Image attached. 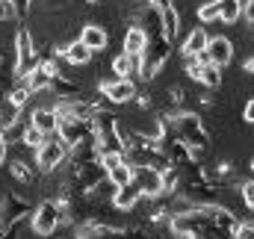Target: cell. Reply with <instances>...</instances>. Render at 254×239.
<instances>
[{
    "instance_id": "6da1fadb",
    "label": "cell",
    "mask_w": 254,
    "mask_h": 239,
    "mask_svg": "<svg viewBox=\"0 0 254 239\" xmlns=\"http://www.w3.org/2000/svg\"><path fill=\"white\" fill-rule=\"evenodd\" d=\"M169 127H172V133L192 151L195 163L210 154V130H207V124H204V119L198 113H178V116L169 119Z\"/></svg>"
},
{
    "instance_id": "7a4b0ae2",
    "label": "cell",
    "mask_w": 254,
    "mask_h": 239,
    "mask_svg": "<svg viewBox=\"0 0 254 239\" xmlns=\"http://www.w3.org/2000/svg\"><path fill=\"white\" fill-rule=\"evenodd\" d=\"M172 45H175V42H169L163 30L148 33V48H145L142 57H139V77H142V80H154V77L163 71V65L172 60Z\"/></svg>"
},
{
    "instance_id": "3957f363",
    "label": "cell",
    "mask_w": 254,
    "mask_h": 239,
    "mask_svg": "<svg viewBox=\"0 0 254 239\" xmlns=\"http://www.w3.org/2000/svg\"><path fill=\"white\" fill-rule=\"evenodd\" d=\"M12 51H15V68H12V77H18V80H24V77L42 62L39 45H36V36H33L30 27H18Z\"/></svg>"
},
{
    "instance_id": "277c9868",
    "label": "cell",
    "mask_w": 254,
    "mask_h": 239,
    "mask_svg": "<svg viewBox=\"0 0 254 239\" xmlns=\"http://www.w3.org/2000/svg\"><path fill=\"white\" fill-rule=\"evenodd\" d=\"M65 222V210L63 201H54V198H45L33 207V216H30V228L36 237H51L60 225Z\"/></svg>"
},
{
    "instance_id": "5b68a950",
    "label": "cell",
    "mask_w": 254,
    "mask_h": 239,
    "mask_svg": "<svg viewBox=\"0 0 254 239\" xmlns=\"http://www.w3.org/2000/svg\"><path fill=\"white\" fill-rule=\"evenodd\" d=\"M68 154H71V148L65 145L60 136H48L45 145L36 151V166H39L42 175H57L68 163Z\"/></svg>"
},
{
    "instance_id": "8992f818",
    "label": "cell",
    "mask_w": 254,
    "mask_h": 239,
    "mask_svg": "<svg viewBox=\"0 0 254 239\" xmlns=\"http://www.w3.org/2000/svg\"><path fill=\"white\" fill-rule=\"evenodd\" d=\"M57 136L63 139L68 148H80L83 142H95V121H92V119H71V116H60Z\"/></svg>"
},
{
    "instance_id": "52a82bcc",
    "label": "cell",
    "mask_w": 254,
    "mask_h": 239,
    "mask_svg": "<svg viewBox=\"0 0 254 239\" xmlns=\"http://www.w3.org/2000/svg\"><path fill=\"white\" fill-rule=\"evenodd\" d=\"M30 213H33V204L21 192H3L0 195V231H6L15 222H24Z\"/></svg>"
},
{
    "instance_id": "ba28073f",
    "label": "cell",
    "mask_w": 254,
    "mask_h": 239,
    "mask_svg": "<svg viewBox=\"0 0 254 239\" xmlns=\"http://www.w3.org/2000/svg\"><path fill=\"white\" fill-rule=\"evenodd\" d=\"M187 74H190L198 86H204V89H210V92H216V89L222 86V68L210 65L207 54L187 57Z\"/></svg>"
},
{
    "instance_id": "9c48e42d",
    "label": "cell",
    "mask_w": 254,
    "mask_h": 239,
    "mask_svg": "<svg viewBox=\"0 0 254 239\" xmlns=\"http://www.w3.org/2000/svg\"><path fill=\"white\" fill-rule=\"evenodd\" d=\"M157 148L163 151V157L169 160V166H175V169H181V172H184V169H190L192 163H195L192 151L181 142V139H178V136H175V133H172V127L163 133V139L157 142Z\"/></svg>"
},
{
    "instance_id": "30bf717a",
    "label": "cell",
    "mask_w": 254,
    "mask_h": 239,
    "mask_svg": "<svg viewBox=\"0 0 254 239\" xmlns=\"http://www.w3.org/2000/svg\"><path fill=\"white\" fill-rule=\"evenodd\" d=\"M136 92L139 86L133 83V77H113V80H104L101 83V95L107 104H133L136 101Z\"/></svg>"
},
{
    "instance_id": "8fae6325",
    "label": "cell",
    "mask_w": 254,
    "mask_h": 239,
    "mask_svg": "<svg viewBox=\"0 0 254 239\" xmlns=\"http://www.w3.org/2000/svg\"><path fill=\"white\" fill-rule=\"evenodd\" d=\"M133 183L139 186L142 198H163V172L160 169H151V166H139L133 169Z\"/></svg>"
},
{
    "instance_id": "7c38bea8",
    "label": "cell",
    "mask_w": 254,
    "mask_h": 239,
    "mask_svg": "<svg viewBox=\"0 0 254 239\" xmlns=\"http://www.w3.org/2000/svg\"><path fill=\"white\" fill-rule=\"evenodd\" d=\"M207 60L210 65H216V68H225V65H231L234 60V42L228 39V36H210V42H207Z\"/></svg>"
},
{
    "instance_id": "4fadbf2b",
    "label": "cell",
    "mask_w": 254,
    "mask_h": 239,
    "mask_svg": "<svg viewBox=\"0 0 254 239\" xmlns=\"http://www.w3.org/2000/svg\"><path fill=\"white\" fill-rule=\"evenodd\" d=\"M92 54H101V51H107V45H110V33L101 27V24H95V21H89L86 27H80V36H77Z\"/></svg>"
},
{
    "instance_id": "5bb4252c",
    "label": "cell",
    "mask_w": 254,
    "mask_h": 239,
    "mask_svg": "<svg viewBox=\"0 0 254 239\" xmlns=\"http://www.w3.org/2000/svg\"><path fill=\"white\" fill-rule=\"evenodd\" d=\"M51 95H57V101H74V98H83V86L77 83V80H71L68 74H57L54 80H51V89H48Z\"/></svg>"
},
{
    "instance_id": "9a60e30c",
    "label": "cell",
    "mask_w": 254,
    "mask_h": 239,
    "mask_svg": "<svg viewBox=\"0 0 254 239\" xmlns=\"http://www.w3.org/2000/svg\"><path fill=\"white\" fill-rule=\"evenodd\" d=\"M207 42H210L207 27H204V24H195L190 30V36L184 39V45H181V54H184V57H198V54L207 51Z\"/></svg>"
},
{
    "instance_id": "2e32d148",
    "label": "cell",
    "mask_w": 254,
    "mask_h": 239,
    "mask_svg": "<svg viewBox=\"0 0 254 239\" xmlns=\"http://www.w3.org/2000/svg\"><path fill=\"white\" fill-rule=\"evenodd\" d=\"M30 124L36 130H42L45 136H57V127H60V116L54 107H36L33 116H30Z\"/></svg>"
},
{
    "instance_id": "e0dca14e",
    "label": "cell",
    "mask_w": 254,
    "mask_h": 239,
    "mask_svg": "<svg viewBox=\"0 0 254 239\" xmlns=\"http://www.w3.org/2000/svg\"><path fill=\"white\" fill-rule=\"evenodd\" d=\"M122 54H130V57H142V51L148 48V33L136 24H130L125 30V39H122Z\"/></svg>"
},
{
    "instance_id": "ac0fdd59",
    "label": "cell",
    "mask_w": 254,
    "mask_h": 239,
    "mask_svg": "<svg viewBox=\"0 0 254 239\" xmlns=\"http://www.w3.org/2000/svg\"><path fill=\"white\" fill-rule=\"evenodd\" d=\"M113 207L116 210H122V213H127V210H133L139 201H142V192H139V186L136 183H127V186H119L116 192H113Z\"/></svg>"
},
{
    "instance_id": "d6986e66",
    "label": "cell",
    "mask_w": 254,
    "mask_h": 239,
    "mask_svg": "<svg viewBox=\"0 0 254 239\" xmlns=\"http://www.w3.org/2000/svg\"><path fill=\"white\" fill-rule=\"evenodd\" d=\"M92 51L80 42V39H74V42H68L65 45V54H63V60L68 62V65H74V68H83V65H89L92 62Z\"/></svg>"
},
{
    "instance_id": "ffe728a7",
    "label": "cell",
    "mask_w": 254,
    "mask_h": 239,
    "mask_svg": "<svg viewBox=\"0 0 254 239\" xmlns=\"http://www.w3.org/2000/svg\"><path fill=\"white\" fill-rule=\"evenodd\" d=\"M160 21H163L166 39H169V42H178V39H181V12H178L175 3L166 6V9H160Z\"/></svg>"
},
{
    "instance_id": "44dd1931",
    "label": "cell",
    "mask_w": 254,
    "mask_h": 239,
    "mask_svg": "<svg viewBox=\"0 0 254 239\" xmlns=\"http://www.w3.org/2000/svg\"><path fill=\"white\" fill-rule=\"evenodd\" d=\"M21 119H24V110L15 107L9 98H3V101H0V130H12Z\"/></svg>"
},
{
    "instance_id": "7402d4cb",
    "label": "cell",
    "mask_w": 254,
    "mask_h": 239,
    "mask_svg": "<svg viewBox=\"0 0 254 239\" xmlns=\"http://www.w3.org/2000/svg\"><path fill=\"white\" fill-rule=\"evenodd\" d=\"M113 74H116V77H133V74H139V57L119 54V57L113 60Z\"/></svg>"
},
{
    "instance_id": "603a6c76",
    "label": "cell",
    "mask_w": 254,
    "mask_h": 239,
    "mask_svg": "<svg viewBox=\"0 0 254 239\" xmlns=\"http://www.w3.org/2000/svg\"><path fill=\"white\" fill-rule=\"evenodd\" d=\"M246 15V9L237 0H219V21L222 24H237Z\"/></svg>"
},
{
    "instance_id": "cb8c5ba5",
    "label": "cell",
    "mask_w": 254,
    "mask_h": 239,
    "mask_svg": "<svg viewBox=\"0 0 254 239\" xmlns=\"http://www.w3.org/2000/svg\"><path fill=\"white\" fill-rule=\"evenodd\" d=\"M45 139H48V136H45L42 130H36L30 121L24 124V133H21V145H24V148H30V151H39V148L45 145Z\"/></svg>"
},
{
    "instance_id": "d4e9b609",
    "label": "cell",
    "mask_w": 254,
    "mask_h": 239,
    "mask_svg": "<svg viewBox=\"0 0 254 239\" xmlns=\"http://www.w3.org/2000/svg\"><path fill=\"white\" fill-rule=\"evenodd\" d=\"M107 180L119 189V186H127V183H133V166L130 163H122V166H116V169H110L107 172Z\"/></svg>"
},
{
    "instance_id": "484cf974",
    "label": "cell",
    "mask_w": 254,
    "mask_h": 239,
    "mask_svg": "<svg viewBox=\"0 0 254 239\" xmlns=\"http://www.w3.org/2000/svg\"><path fill=\"white\" fill-rule=\"evenodd\" d=\"M195 18H198V24H216L219 21V0H207V3H201L198 9H195Z\"/></svg>"
},
{
    "instance_id": "4316f807",
    "label": "cell",
    "mask_w": 254,
    "mask_h": 239,
    "mask_svg": "<svg viewBox=\"0 0 254 239\" xmlns=\"http://www.w3.org/2000/svg\"><path fill=\"white\" fill-rule=\"evenodd\" d=\"M15 107H21V110H27V104H30V98H33V92L24 86V83H18V86H12V92L6 95Z\"/></svg>"
},
{
    "instance_id": "83f0119b",
    "label": "cell",
    "mask_w": 254,
    "mask_h": 239,
    "mask_svg": "<svg viewBox=\"0 0 254 239\" xmlns=\"http://www.w3.org/2000/svg\"><path fill=\"white\" fill-rule=\"evenodd\" d=\"M9 3H12L15 18H18V21H27V18L33 15V9H36V3H39V0H9Z\"/></svg>"
},
{
    "instance_id": "f1b7e54d",
    "label": "cell",
    "mask_w": 254,
    "mask_h": 239,
    "mask_svg": "<svg viewBox=\"0 0 254 239\" xmlns=\"http://www.w3.org/2000/svg\"><path fill=\"white\" fill-rule=\"evenodd\" d=\"M240 201H243V207L254 213V180H243L240 183Z\"/></svg>"
},
{
    "instance_id": "f546056e",
    "label": "cell",
    "mask_w": 254,
    "mask_h": 239,
    "mask_svg": "<svg viewBox=\"0 0 254 239\" xmlns=\"http://www.w3.org/2000/svg\"><path fill=\"white\" fill-rule=\"evenodd\" d=\"M127 163L125 160V151H101V166L110 172V169H116V166H122Z\"/></svg>"
},
{
    "instance_id": "4dcf8cb0",
    "label": "cell",
    "mask_w": 254,
    "mask_h": 239,
    "mask_svg": "<svg viewBox=\"0 0 254 239\" xmlns=\"http://www.w3.org/2000/svg\"><path fill=\"white\" fill-rule=\"evenodd\" d=\"M243 121L246 124H254V98H249L246 107H243Z\"/></svg>"
},
{
    "instance_id": "1f68e13d",
    "label": "cell",
    "mask_w": 254,
    "mask_h": 239,
    "mask_svg": "<svg viewBox=\"0 0 254 239\" xmlns=\"http://www.w3.org/2000/svg\"><path fill=\"white\" fill-rule=\"evenodd\" d=\"M6 154H9V142H6V133L0 130V166L6 163Z\"/></svg>"
},
{
    "instance_id": "d6a6232c",
    "label": "cell",
    "mask_w": 254,
    "mask_h": 239,
    "mask_svg": "<svg viewBox=\"0 0 254 239\" xmlns=\"http://www.w3.org/2000/svg\"><path fill=\"white\" fill-rule=\"evenodd\" d=\"M237 239H254V225H240Z\"/></svg>"
},
{
    "instance_id": "836d02e7",
    "label": "cell",
    "mask_w": 254,
    "mask_h": 239,
    "mask_svg": "<svg viewBox=\"0 0 254 239\" xmlns=\"http://www.w3.org/2000/svg\"><path fill=\"white\" fill-rule=\"evenodd\" d=\"M39 3H45V9H60V6L68 3V0H39Z\"/></svg>"
},
{
    "instance_id": "e575fe53",
    "label": "cell",
    "mask_w": 254,
    "mask_h": 239,
    "mask_svg": "<svg viewBox=\"0 0 254 239\" xmlns=\"http://www.w3.org/2000/svg\"><path fill=\"white\" fill-rule=\"evenodd\" d=\"M243 74H254V54H252L246 62H243Z\"/></svg>"
},
{
    "instance_id": "d590c367",
    "label": "cell",
    "mask_w": 254,
    "mask_h": 239,
    "mask_svg": "<svg viewBox=\"0 0 254 239\" xmlns=\"http://www.w3.org/2000/svg\"><path fill=\"white\" fill-rule=\"evenodd\" d=\"M172 3H175V0H151L154 9H166V6H172Z\"/></svg>"
},
{
    "instance_id": "8d00e7d4",
    "label": "cell",
    "mask_w": 254,
    "mask_h": 239,
    "mask_svg": "<svg viewBox=\"0 0 254 239\" xmlns=\"http://www.w3.org/2000/svg\"><path fill=\"white\" fill-rule=\"evenodd\" d=\"M127 3H133V9H142V6H151V0H127Z\"/></svg>"
},
{
    "instance_id": "74e56055",
    "label": "cell",
    "mask_w": 254,
    "mask_h": 239,
    "mask_svg": "<svg viewBox=\"0 0 254 239\" xmlns=\"http://www.w3.org/2000/svg\"><path fill=\"white\" fill-rule=\"evenodd\" d=\"M80 3H86V6H92V9H95V6H101L104 0H80Z\"/></svg>"
},
{
    "instance_id": "f35d334b",
    "label": "cell",
    "mask_w": 254,
    "mask_h": 239,
    "mask_svg": "<svg viewBox=\"0 0 254 239\" xmlns=\"http://www.w3.org/2000/svg\"><path fill=\"white\" fill-rule=\"evenodd\" d=\"M237 3H240L243 9H249V3H252V0H237Z\"/></svg>"
},
{
    "instance_id": "ab89813d",
    "label": "cell",
    "mask_w": 254,
    "mask_h": 239,
    "mask_svg": "<svg viewBox=\"0 0 254 239\" xmlns=\"http://www.w3.org/2000/svg\"><path fill=\"white\" fill-rule=\"evenodd\" d=\"M252 172H254V160H252Z\"/></svg>"
}]
</instances>
